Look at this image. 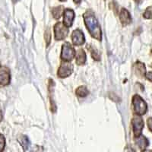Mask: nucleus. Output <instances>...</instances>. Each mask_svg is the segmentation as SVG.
Wrapping results in <instances>:
<instances>
[{"mask_svg": "<svg viewBox=\"0 0 152 152\" xmlns=\"http://www.w3.org/2000/svg\"><path fill=\"white\" fill-rule=\"evenodd\" d=\"M83 18L87 29L92 37L95 38L97 40H101V29L94 12L91 11H87L83 15Z\"/></svg>", "mask_w": 152, "mask_h": 152, "instance_id": "nucleus-1", "label": "nucleus"}, {"mask_svg": "<svg viewBox=\"0 0 152 152\" xmlns=\"http://www.w3.org/2000/svg\"><path fill=\"white\" fill-rule=\"evenodd\" d=\"M132 104L135 114L138 116L145 115L148 110V105L145 100L138 94H135L132 97Z\"/></svg>", "mask_w": 152, "mask_h": 152, "instance_id": "nucleus-2", "label": "nucleus"}, {"mask_svg": "<svg viewBox=\"0 0 152 152\" xmlns=\"http://www.w3.org/2000/svg\"><path fill=\"white\" fill-rule=\"evenodd\" d=\"M75 50L74 47L71 45V43L69 42H66L62 47L61 51V59L65 62H70L75 57Z\"/></svg>", "mask_w": 152, "mask_h": 152, "instance_id": "nucleus-3", "label": "nucleus"}, {"mask_svg": "<svg viewBox=\"0 0 152 152\" xmlns=\"http://www.w3.org/2000/svg\"><path fill=\"white\" fill-rule=\"evenodd\" d=\"M18 141L24 152H39L40 151V146L33 145L26 135H21L18 138Z\"/></svg>", "mask_w": 152, "mask_h": 152, "instance_id": "nucleus-4", "label": "nucleus"}, {"mask_svg": "<svg viewBox=\"0 0 152 152\" xmlns=\"http://www.w3.org/2000/svg\"><path fill=\"white\" fill-rule=\"evenodd\" d=\"M73 69H74V67H73V65L71 62L63 61L61 63L59 69H58L57 75L61 78H67V77L71 75L72 73L73 72Z\"/></svg>", "mask_w": 152, "mask_h": 152, "instance_id": "nucleus-5", "label": "nucleus"}, {"mask_svg": "<svg viewBox=\"0 0 152 152\" xmlns=\"http://www.w3.org/2000/svg\"><path fill=\"white\" fill-rule=\"evenodd\" d=\"M69 28L61 22H57L54 25V35L56 40H62L68 36Z\"/></svg>", "mask_w": 152, "mask_h": 152, "instance_id": "nucleus-6", "label": "nucleus"}, {"mask_svg": "<svg viewBox=\"0 0 152 152\" xmlns=\"http://www.w3.org/2000/svg\"><path fill=\"white\" fill-rule=\"evenodd\" d=\"M133 133L135 137H138L142 135V129L144 128V121L140 116H135L132 119Z\"/></svg>", "mask_w": 152, "mask_h": 152, "instance_id": "nucleus-7", "label": "nucleus"}, {"mask_svg": "<svg viewBox=\"0 0 152 152\" xmlns=\"http://www.w3.org/2000/svg\"><path fill=\"white\" fill-rule=\"evenodd\" d=\"M11 80L10 70L6 66H0V85L6 86L9 85Z\"/></svg>", "mask_w": 152, "mask_h": 152, "instance_id": "nucleus-8", "label": "nucleus"}, {"mask_svg": "<svg viewBox=\"0 0 152 152\" xmlns=\"http://www.w3.org/2000/svg\"><path fill=\"white\" fill-rule=\"evenodd\" d=\"M72 41L75 46L83 45L85 42V37L83 32L79 29L75 30L72 34Z\"/></svg>", "mask_w": 152, "mask_h": 152, "instance_id": "nucleus-9", "label": "nucleus"}, {"mask_svg": "<svg viewBox=\"0 0 152 152\" xmlns=\"http://www.w3.org/2000/svg\"><path fill=\"white\" fill-rule=\"evenodd\" d=\"M75 19V12L72 9H66L63 11V22L62 24L68 28L72 27Z\"/></svg>", "mask_w": 152, "mask_h": 152, "instance_id": "nucleus-10", "label": "nucleus"}, {"mask_svg": "<svg viewBox=\"0 0 152 152\" xmlns=\"http://www.w3.org/2000/svg\"><path fill=\"white\" fill-rule=\"evenodd\" d=\"M119 20L121 21L123 26H126L132 22L131 15L129 11L126 9H122L119 12Z\"/></svg>", "mask_w": 152, "mask_h": 152, "instance_id": "nucleus-11", "label": "nucleus"}, {"mask_svg": "<svg viewBox=\"0 0 152 152\" xmlns=\"http://www.w3.org/2000/svg\"><path fill=\"white\" fill-rule=\"evenodd\" d=\"M133 69H134V72H135V75L138 76V78H144L145 77V75H146V68L144 63L141 62H136L134 64L133 66Z\"/></svg>", "mask_w": 152, "mask_h": 152, "instance_id": "nucleus-12", "label": "nucleus"}, {"mask_svg": "<svg viewBox=\"0 0 152 152\" xmlns=\"http://www.w3.org/2000/svg\"><path fill=\"white\" fill-rule=\"evenodd\" d=\"M135 142L137 146L142 150H145L149 145V141L148 140V138L142 135L135 137Z\"/></svg>", "mask_w": 152, "mask_h": 152, "instance_id": "nucleus-13", "label": "nucleus"}, {"mask_svg": "<svg viewBox=\"0 0 152 152\" xmlns=\"http://www.w3.org/2000/svg\"><path fill=\"white\" fill-rule=\"evenodd\" d=\"M75 57H76V64L78 65V66H81V65H84L86 62L87 56L86 53H85V50L83 49H80L78 50L75 53Z\"/></svg>", "mask_w": 152, "mask_h": 152, "instance_id": "nucleus-14", "label": "nucleus"}, {"mask_svg": "<svg viewBox=\"0 0 152 152\" xmlns=\"http://www.w3.org/2000/svg\"><path fill=\"white\" fill-rule=\"evenodd\" d=\"M53 85L54 82L52 79H50V85H49V91H50V106H51V111L53 113H56V106L53 99L52 98L53 94Z\"/></svg>", "mask_w": 152, "mask_h": 152, "instance_id": "nucleus-15", "label": "nucleus"}, {"mask_svg": "<svg viewBox=\"0 0 152 152\" xmlns=\"http://www.w3.org/2000/svg\"><path fill=\"white\" fill-rule=\"evenodd\" d=\"M63 11H64L63 6H58V7L53 8L52 14L54 18L57 19V20L60 18L61 15L63 14Z\"/></svg>", "mask_w": 152, "mask_h": 152, "instance_id": "nucleus-16", "label": "nucleus"}, {"mask_svg": "<svg viewBox=\"0 0 152 152\" xmlns=\"http://www.w3.org/2000/svg\"><path fill=\"white\" fill-rule=\"evenodd\" d=\"M75 94L77 96L80 97H85L88 95L89 91L85 86H80L76 89Z\"/></svg>", "mask_w": 152, "mask_h": 152, "instance_id": "nucleus-17", "label": "nucleus"}, {"mask_svg": "<svg viewBox=\"0 0 152 152\" xmlns=\"http://www.w3.org/2000/svg\"><path fill=\"white\" fill-rule=\"evenodd\" d=\"M87 48L91 52V56L94 60L99 61L100 59V54H99L98 51L96 50V48H94V47H92L91 45H88L87 46Z\"/></svg>", "mask_w": 152, "mask_h": 152, "instance_id": "nucleus-18", "label": "nucleus"}, {"mask_svg": "<svg viewBox=\"0 0 152 152\" xmlns=\"http://www.w3.org/2000/svg\"><path fill=\"white\" fill-rule=\"evenodd\" d=\"M44 37H45L46 43H47V46L48 47L50 43V40H51V34H50V30L49 28H47L45 31V34H44Z\"/></svg>", "mask_w": 152, "mask_h": 152, "instance_id": "nucleus-19", "label": "nucleus"}, {"mask_svg": "<svg viewBox=\"0 0 152 152\" xmlns=\"http://www.w3.org/2000/svg\"><path fill=\"white\" fill-rule=\"evenodd\" d=\"M143 16L144 18L146 19L152 18V7L148 8V9L145 10V12H144Z\"/></svg>", "mask_w": 152, "mask_h": 152, "instance_id": "nucleus-20", "label": "nucleus"}, {"mask_svg": "<svg viewBox=\"0 0 152 152\" xmlns=\"http://www.w3.org/2000/svg\"><path fill=\"white\" fill-rule=\"evenodd\" d=\"M5 146V138L2 134H0V152L3 151Z\"/></svg>", "mask_w": 152, "mask_h": 152, "instance_id": "nucleus-21", "label": "nucleus"}, {"mask_svg": "<svg viewBox=\"0 0 152 152\" xmlns=\"http://www.w3.org/2000/svg\"><path fill=\"white\" fill-rule=\"evenodd\" d=\"M147 123H148V126L149 130L152 132V118L151 117L148 119Z\"/></svg>", "mask_w": 152, "mask_h": 152, "instance_id": "nucleus-22", "label": "nucleus"}, {"mask_svg": "<svg viewBox=\"0 0 152 152\" xmlns=\"http://www.w3.org/2000/svg\"><path fill=\"white\" fill-rule=\"evenodd\" d=\"M145 77H146V78H147V79L149 80L151 82H152V72H149L146 73V75H145Z\"/></svg>", "mask_w": 152, "mask_h": 152, "instance_id": "nucleus-23", "label": "nucleus"}, {"mask_svg": "<svg viewBox=\"0 0 152 152\" xmlns=\"http://www.w3.org/2000/svg\"><path fill=\"white\" fill-rule=\"evenodd\" d=\"M2 119H3V113H2V111L0 110V123L2 122Z\"/></svg>", "mask_w": 152, "mask_h": 152, "instance_id": "nucleus-24", "label": "nucleus"}, {"mask_svg": "<svg viewBox=\"0 0 152 152\" xmlns=\"http://www.w3.org/2000/svg\"><path fill=\"white\" fill-rule=\"evenodd\" d=\"M73 1H74L76 4H79L82 0H73Z\"/></svg>", "mask_w": 152, "mask_h": 152, "instance_id": "nucleus-25", "label": "nucleus"}, {"mask_svg": "<svg viewBox=\"0 0 152 152\" xmlns=\"http://www.w3.org/2000/svg\"><path fill=\"white\" fill-rule=\"evenodd\" d=\"M142 152H152V150H143Z\"/></svg>", "mask_w": 152, "mask_h": 152, "instance_id": "nucleus-26", "label": "nucleus"}, {"mask_svg": "<svg viewBox=\"0 0 152 152\" xmlns=\"http://www.w3.org/2000/svg\"><path fill=\"white\" fill-rule=\"evenodd\" d=\"M134 1H135V2H140L141 0H134Z\"/></svg>", "mask_w": 152, "mask_h": 152, "instance_id": "nucleus-27", "label": "nucleus"}, {"mask_svg": "<svg viewBox=\"0 0 152 152\" xmlns=\"http://www.w3.org/2000/svg\"><path fill=\"white\" fill-rule=\"evenodd\" d=\"M59 1H61V2H66V0H59Z\"/></svg>", "mask_w": 152, "mask_h": 152, "instance_id": "nucleus-28", "label": "nucleus"}, {"mask_svg": "<svg viewBox=\"0 0 152 152\" xmlns=\"http://www.w3.org/2000/svg\"><path fill=\"white\" fill-rule=\"evenodd\" d=\"M14 1H15V2H16V1H17V0H14Z\"/></svg>", "mask_w": 152, "mask_h": 152, "instance_id": "nucleus-29", "label": "nucleus"}, {"mask_svg": "<svg viewBox=\"0 0 152 152\" xmlns=\"http://www.w3.org/2000/svg\"><path fill=\"white\" fill-rule=\"evenodd\" d=\"M151 53H152V50H151Z\"/></svg>", "mask_w": 152, "mask_h": 152, "instance_id": "nucleus-30", "label": "nucleus"}]
</instances>
